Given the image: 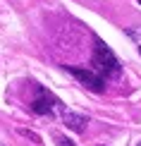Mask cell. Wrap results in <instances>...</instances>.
Masks as SVG:
<instances>
[{
    "instance_id": "6da1fadb",
    "label": "cell",
    "mask_w": 141,
    "mask_h": 146,
    "mask_svg": "<svg viewBox=\"0 0 141 146\" xmlns=\"http://www.w3.org/2000/svg\"><path fill=\"white\" fill-rule=\"evenodd\" d=\"M93 67L101 72L103 77H120V60L115 58V53L110 50V48L103 43V41H98L96 48H93Z\"/></svg>"
},
{
    "instance_id": "7a4b0ae2",
    "label": "cell",
    "mask_w": 141,
    "mask_h": 146,
    "mask_svg": "<svg viewBox=\"0 0 141 146\" xmlns=\"http://www.w3.org/2000/svg\"><path fill=\"white\" fill-rule=\"evenodd\" d=\"M65 70L70 72V74L74 77L79 84H84L86 89L96 91V94H103V91H105V79H103L101 74H96V72H91V70H81V67H67V65H65Z\"/></svg>"
},
{
    "instance_id": "3957f363",
    "label": "cell",
    "mask_w": 141,
    "mask_h": 146,
    "mask_svg": "<svg viewBox=\"0 0 141 146\" xmlns=\"http://www.w3.org/2000/svg\"><path fill=\"white\" fill-rule=\"evenodd\" d=\"M58 108H60V117H62V122H65V127H67V129L77 132V134H84V132H86L89 120L84 117V115L72 113V110H67V108H62V106H58Z\"/></svg>"
},
{
    "instance_id": "277c9868",
    "label": "cell",
    "mask_w": 141,
    "mask_h": 146,
    "mask_svg": "<svg viewBox=\"0 0 141 146\" xmlns=\"http://www.w3.org/2000/svg\"><path fill=\"white\" fill-rule=\"evenodd\" d=\"M55 106H58V101H55L46 89H41V86H38V96L31 101V110H34L36 115H50Z\"/></svg>"
},
{
    "instance_id": "5b68a950",
    "label": "cell",
    "mask_w": 141,
    "mask_h": 146,
    "mask_svg": "<svg viewBox=\"0 0 141 146\" xmlns=\"http://www.w3.org/2000/svg\"><path fill=\"white\" fill-rule=\"evenodd\" d=\"M19 134H22V137H26V139H31L34 144H43V141H41V137L36 134V132H31V129H24V127H22V129H19Z\"/></svg>"
},
{
    "instance_id": "8992f818",
    "label": "cell",
    "mask_w": 141,
    "mask_h": 146,
    "mask_svg": "<svg viewBox=\"0 0 141 146\" xmlns=\"http://www.w3.org/2000/svg\"><path fill=\"white\" fill-rule=\"evenodd\" d=\"M55 141H58V146H74V141L67 139L65 134H55Z\"/></svg>"
},
{
    "instance_id": "52a82bcc",
    "label": "cell",
    "mask_w": 141,
    "mask_h": 146,
    "mask_svg": "<svg viewBox=\"0 0 141 146\" xmlns=\"http://www.w3.org/2000/svg\"><path fill=\"white\" fill-rule=\"evenodd\" d=\"M136 146H141V141H139V144H136Z\"/></svg>"
},
{
    "instance_id": "ba28073f",
    "label": "cell",
    "mask_w": 141,
    "mask_h": 146,
    "mask_svg": "<svg viewBox=\"0 0 141 146\" xmlns=\"http://www.w3.org/2000/svg\"><path fill=\"white\" fill-rule=\"evenodd\" d=\"M139 3H141V0H139Z\"/></svg>"
}]
</instances>
